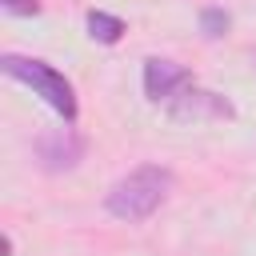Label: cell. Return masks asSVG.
Wrapping results in <instances>:
<instances>
[{"instance_id":"6da1fadb","label":"cell","mask_w":256,"mask_h":256,"mask_svg":"<svg viewBox=\"0 0 256 256\" xmlns=\"http://www.w3.org/2000/svg\"><path fill=\"white\" fill-rule=\"evenodd\" d=\"M168 192H172V172H168L164 164H140V168H132L128 176H120V180L108 188L104 208H108L116 220L136 224V220H148V216L164 204Z\"/></svg>"},{"instance_id":"7a4b0ae2","label":"cell","mask_w":256,"mask_h":256,"mask_svg":"<svg viewBox=\"0 0 256 256\" xmlns=\"http://www.w3.org/2000/svg\"><path fill=\"white\" fill-rule=\"evenodd\" d=\"M0 68H4V76L20 80V84H28L36 96H44V104H48L52 112H60L64 124L76 120V88L68 84L64 72H56V68L44 64V60L16 56V52H4V56H0Z\"/></svg>"},{"instance_id":"3957f363","label":"cell","mask_w":256,"mask_h":256,"mask_svg":"<svg viewBox=\"0 0 256 256\" xmlns=\"http://www.w3.org/2000/svg\"><path fill=\"white\" fill-rule=\"evenodd\" d=\"M168 116L172 120H232L236 116V108L220 96V92H208V88H196V84H188L180 96H172L168 100Z\"/></svg>"},{"instance_id":"277c9868","label":"cell","mask_w":256,"mask_h":256,"mask_svg":"<svg viewBox=\"0 0 256 256\" xmlns=\"http://www.w3.org/2000/svg\"><path fill=\"white\" fill-rule=\"evenodd\" d=\"M36 160L48 172H72L84 160V136L76 128H52L36 140Z\"/></svg>"},{"instance_id":"5b68a950","label":"cell","mask_w":256,"mask_h":256,"mask_svg":"<svg viewBox=\"0 0 256 256\" xmlns=\"http://www.w3.org/2000/svg\"><path fill=\"white\" fill-rule=\"evenodd\" d=\"M192 84V72L184 68V64H176V60H164V56H148L144 60V96L148 100H172V96H180L184 88Z\"/></svg>"},{"instance_id":"8992f818","label":"cell","mask_w":256,"mask_h":256,"mask_svg":"<svg viewBox=\"0 0 256 256\" xmlns=\"http://www.w3.org/2000/svg\"><path fill=\"white\" fill-rule=\"evenodd\" d=\"M124 32H128V28H124V20H120V16L100 12V8H92V12H88V36H92L96 44H116Z\"/></svg>"},{"instance_id":"52a82bcc","label":"cell","mask_w":256,"mask_h":256,"mask_svg":"<svg viewBox=\"0 0 256 256\" xmlns=\"http://www.w3.org/2000/svg\"><path fill=\"white\" fill-rule=\"evenodd\" d=\"M228 24H232V16H228L224 8H204V12H200V32H204L208 40L224 36V32H228Z\"/></svg>"},{"instance_id":"ba28073f","label":"cell","mask_w":256,"mask_h":256,"mask_svg":"<svg viewBox=\"0 0 256 256\" xmlns=\"http://www.w3.org/2000/svg\"><path fill=\"white\" fill-rule=\"evenodd\" d=\"M0 8L12 12V16H40V4L36 0H0Z\"/></svg>"}]
</instances>
